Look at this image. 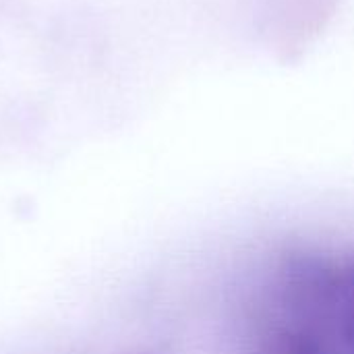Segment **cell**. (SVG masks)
I'll use <instances>...</instances> for the list:
<instances>
[{"instance_id":"obj_1","label":"cell","mask_w":354,"mask_h":354,"mask_svg":"<svg viewBox=\"0 0 354 354\" xmlns=\"http://www.w3.org/2000/svg\"><path fill=\"white\" fill-rule=\"evenodd\" d=\"M336 338L342 344L340 354H354V270L344 276L336 292Z\"/></svg>"}]
</instances>
